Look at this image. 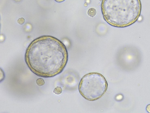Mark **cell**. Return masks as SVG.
<instances>
[{
    "instance_id": "7",
    "label": "cell",
    "mask_w": 150,
    "mask_h": 113,
    "mask_svg": "<svg viewBox=\"0 0 150 113\" xmlns=\"http://www.w3.org/2000/svg\"><path fill=\"white\" fill-rule=\"evenodd\" d=\"M25 22V20H24V18H20V19H18V23H19V24H21V25H22L23 24H24Z\"/></svg>"
},
{
    "instance_id": "8",
    "label": "cell",
    "mask_w": 150,
    "mask_h": 113,
    "mask_svg": "<svg viewBox=\"0 0 150 113\" xmlns=\"http://www.w3.org/2000/svg\"><path fill=\"white\" fill-rule=\"evenodd\" d=\"M146 110L148 113H150V104L146 107Z\"/></svg>"
},
{
    "instance_id": "5",
    "label": "cell",
    "mask_w": 150,
    "mask_h": 113,
    "mask_svg": "<svg viewBox=\"0 0 150 113\" xmlns=\"http://www.w3.org/2000/svg\"><path fill=\"white\" fill-rule=\"evenodd\" d=\"M62 92V89L60 87H57L54 90V93L56 95H60Z\"/></svg>"
},
{
    "instance_id": "1",
    "label": "cell",
    "mask_w": 150,
    "mask_h": 113,
    "mask_svg": "<svg viewBox=\"0 0 150 113\" xmlns=\"http://www.w3.org/2000/svg\"><path fill=\"white\" fill-rule=\"evenodd\" d=\"M68 60L65 45L57 38L42 36L36 38L28 46L25 61L35 74L52 78L60 74Z\"/></svg>"
},
{
    "instance_id": "9",
    "label": "cell",
    "mask_w": 150,
    "mask_h": 113,
    "mask_svg": "<svg viewBox=\"0 0 150 113\" xmlns=\"http://www.w3.org/2000/svg\"><path fill=\"white\" fill-rule=\"evenodd\" d=\"M55 1H57V2H63L64 1H65V0H55Z\"/></svg>"
},
{
    "instance_id": "3",
    "label": "cell",
    "mask_w": 150,
    "mask_h": 113,
    "mask_svg": "<svg viewBox=\"0 0 150 113\" xmlns=\"http://www.w3.org/2000/svg\"><path fill=\"white\" fill-rule=\"evenodd\" d=\"M107 88L108 83L103 75L98 73H90L81 78L79 91L85 99L96 101L105 95Z\"/></svg>"
},
{
    "instance_id": "2",
    "label": "cell",
    "mask_w": 150,
    "mask_h": 113,
    "mask_svg": "<svg viewBox=\"0 0 150 113\" xmlns=\"http://www.w3.org/2000/svg\"><path fill=\"white\" fill-rule=\"evenodd\" d=\"M102 13L105 22L117 28L127 27L139 19L141 0H102Z\"/></svg>"
},
{
    "instance_id": "6",
    "label": "cell",
    "mask_w": 150,
    "mask_h": 113,
    "mask_svg": "<svg viewBox=\"0 0 150 113\" xmlns=\"http://www.w3.org/2000/svg\"><path fill=\"white\" fill-rule=\"evenodd\" d=\"M36 83L38 86H42L45 84V81L42 78H38L36 81Z\"/></svg>"
},
{
    "instance_id": "4",
    "label": "cell",
    "mask_w": 150,
    "mask_h": 113,
    "mask_svg": "<svg viewBox=\"0 0 150 113\" xmlns=\"http://www.w3.org/2000/svg\"><path fill=\"white\" fill-rule=\"evenodd\" d=\"M97 14V11L94 8H90L88 11V15L90 17H94Z\"/></svg>"
}]
</instances>
